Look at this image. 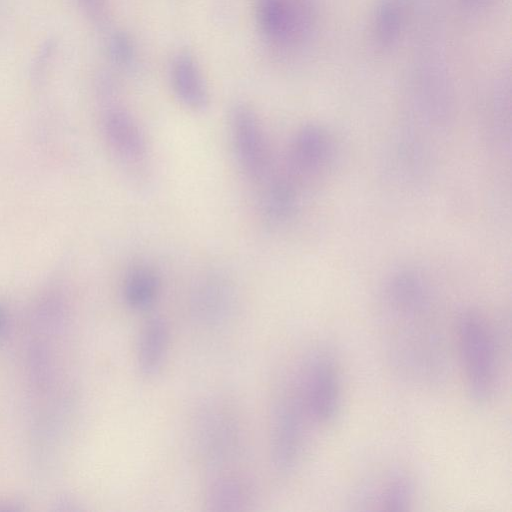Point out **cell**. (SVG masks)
<instances>
[{
    "label": "cell",
    "mask_w": 512,
    "mask_h": 512,
    "mask_svg": "<svg viewBox=\"0 0 512 512\" xmlns=\"http://www.w3.org/2000/svg\"><path fill=\"white\" fill-rule=\"evenodd\" d=\"M423 280L412 272L386 286L380 328L388 360L405 381L438 387L447 376L446 343Z\"/></svg>",
    "instance_id": "1"
},
{
    "label": "cell",
    "mask_w": 512,
    "mask_h": 512,
    "mask_svg": "<svg viewBox=\"0 0 512 512\" xmlns=\"http://www.w3.org/2000/svg\"><path fill=\"white\" fill-rule=\"evenodd\" d=\"M458 346L468 393L478 404L494 395L499 377V349L486 319L475 311L462 314L458 323Z\"/></svg>",
    "instance_id": "2"
},
{
    "label": "cell",
    "mask_w": 512,
    "mask_h": 512,
    "mask_svg": "<svg viewBox=\"0 0 512 512\" xmlns=\"http://www.w3.org/2000/svg\"><path fill=\"white\" fill-rule=\"evenodd\" d=\"M308 413L298 387L281 392L273 406L270 449L272 465L281 475H289L299 463L305 439Z\"/></svg>",
    "instance_id": "3"
},
{
    "label": "cell",
    "mask_w": 512,
    "mask_h": 512,
    "mask_svg": "<svg viewBox=\"0 0 512 512\" xmlns=\"http://www.w3.org/2000/svg\"><path fill=\"white\" fill-rule=\"evenodd\" d=\"M308 416L322 425H330L341 409V381L333 356L315 352L306 362L298 386Z\"/></svg>",
    "instance_id": "4"
},
{
    "label": "cell",
    "mask_w": 512,
    "mask_h": 512,
    "mask_svg": "<svg viewBox=\"0 0 512 512\" xmlns=\"http://www.w3.org/2000/svg\"><path fill=\"white\" fill-rule=\"evenodd\" d=\"M231 141L237 163L252 182L262 184L270 176V153L256 112L244 103L235 104L229 117Z\"/></svg>",
    "instance_id": "5"
},
{
    "label": "cell",
    "mask_w": 512,
    "mask_h": 512,
    "mask_svg": "<svg viewBox=\"0 0 512 512\" xmlns=\"http://www.w3.org/2000/svg\"><path fill=\"white\" fill-rule=\"evenodd\" d=\"M197 441L204 460L223 464L237 454L239 431L229 412L219 407L205 409L197 423Z\"/></svg>",
    "instance_id": "6"
},
{
    "label": "cell",
    "mask_w": 512,
    "mask_h": 512,
    "mask_svg": "<svg viewBox=\"0 0 512 512\" xmlns=\"http://www.w3.org/2000/svg\"><path fill=\"white\" fill-rule=\"evenodd\" d=\"M102 130L108 146L128 167L146 163L148 145L135 118L120 107L108 108L102 117Z\"/></svg>",
    "instance_id": "7"
},
{
    "label": "cell",
    "mask_w": 512,
    "mask_h": 512,
    "mask_svg": "<svg viewBox=\"0 0 512 512\" xmlns=\"http://www.w3.org/2000/svg\"><path fill=\"white\" fill-rule=\"evenodd\" d=\"M234 304L235 293L231 282L217 272L204 275L192 293L193 313L208 326H217L228 320Z\"/></svg>",
    "instance_id": "8"
},
{
    "label": "cell",
    "mask_w": 512,
    "mask_h": 512,
    "mask_svg": "<svg viewBox=\"0 0 512 512\" xmlns=\"http://www.w3.org/2000/svg\"><path fill=\"white\" fill-rule=\"evenodd\" d=\"M300 13L292 0H256V19L261 33L273 43L287 45L301 29Z\"/></svg>",
    "instance_id": "9"
},
{
    "label": "cell",
    "mask_w": 512,
    "mask_h": 512,
    "mask_svg": "<svg viewBox=\"0 0 512 512\" xmlns=\"http://www.w3.org/2000/svg\"><path fill=\"white\" fill-rule=\"evenodd\" d=\"M171 84L176 97L192 110H203L209 93L201 70L188 52L178 54L171 66Z\"/></svg>",
    "instance_id": "10"
},
{
    "label": "cell",
    "mask_w": 512,
    "mask_h": 512,
    "mask_svg": "<svg viewBox=\"0 0 512 512\" xmlns=\"http://www.w3.org/2000/svg\"><path fill=\"white\" fill-rule=\"evenodd\" d=\"M169 329L160 317L150 318L143 326L137 348V365L144 377H153L160 371L166 358Z\"/></svg>",
    "instance_id": "11"
},
{
    "label": "cell",
    "mask_w": 512,
    "mask_h": 512,
    "mask_svg": "<svg viewBox=\"0 0 512 512\" xmlns=\"http://www.w3.org/2000/svg\"><path fill=\"white\" fill-rule=\"evenodd\" d=\"M261 213L271 225L282 224L295 211L297 198L293 183L284 177L270 178L262 183Z\"/></svg>",
    "instance_id": "12"
},
{
    "label": "cell",
    "mask_w": 512,
    "mask_h": 512,
    "mask_svg": "<svg viewBox=\"0 0 512 512\" xmlns=\"http://www.w3.org/2000/svg\"><path fill=\"white\" fill-rule=\"evenodd\" d=\"M327 153L324 133L315 126L299 131L292 144L290 164L295 172L304 174L322 165Z\"/></svg>",
    "instance_id": "13"
},
{
    "label": "cell",
    "mask_w": 512,
    "mask_h": 512,
    "mask_svg": "<svg viewBox=\"0 0 512 512\" xmlns=\"http://www.w3.org/2000/svg\"><path fill=\"white\" fill-rule=\"evenodd\" d=\"M250 496L246 482L237 476L222 475L208 486L206 503L213 511H237L244 509Z\"/></svg>",
    "instance_id": "14"
},
{
    "label": "cell",
    "mask_w": 512,
    "mask_h": 512,
    "mask_svg": "<svg viewBox=\"0 0 512 512\" xmlns=\"http://www.w3.org/2000/svg\"><path fill=\"white\" fill-rule=\"evenodd\" d=\"M160 289L156 272L145 265L132 268L123 283L124 300L133 309H145L155 301Z\"/></svg>",
    "instance_id": "15"
},
{
    "label": "cell",
    "mask_w": 512,
    "mask_h": 512,
    "mask_svg": "<svg viewBox=\"0 0 512 512\" xmlns=\"http://www.w3.org/2000/svg\"><path fill=\"white\" fill-rule=\"evenodd\" d=\"M414 488L413 480L406 473H393L381 484L375 502L382 510H407L414 498Z\"/></svg>",
    "instance_id": "16"
},
{
    "label": "cell",
    "mask_w": 512,
    "mask_h": 512,
    "mask_svg": "<svg viewBox=\"0 0 512 512\" xmlns=\"http://www.w3.org/2000/svg\"><path fill=\"white\" fill-rule=\"evenodd\" d=\"M401 8L397 0H382L376 15L377 39L384 47L391 46L401 28Z\"/></svg>",
    "instance_id": "17"
},
{
    "label": "cell",
    "mask_w": 512,
    "mask_h": 512,
    "mask_svg": "<svg viewBox=\"0 0 512 512\" xmlns=\"http://www.w3.org/2000/svg\"><path fill=\"white\" fill-rule=\"evenodd\" d=\"M112 58L120 64H128L134 57V45L125 33H117L110 40L109 46Z\"/></svg>",
    "instance_id": "18"
},
{
    "label": "cell",
    "mask_w": 512,
    "mask_h": 512,
    "mask_svg": "<svg viewBox=\"0 0 512 512\" xmlns=\"http://www.w3.org/2000/svg\"><path fill=\"white\" fill-rule=\"evenodd\" d=\"M87 14L93 20L100 22L106 17V0H81Z\"/></svg>",
    "instance_id": "19"
},
{
    "label": "cell",
    "mask_w": 512,
    "mask_h": 512,
    "mask_svg": "<svg viewBox=\"0 0 512 512\" xmlns=\"http://www.w3.org/2000/svg\"><path fill=\"white\" fill-rule=\"evenodd\" d=\"M10 313L7 306L0 301V342L6 337L10 328Z\"/></svg>",
    "instance_id": "20"
}]
</instances>
